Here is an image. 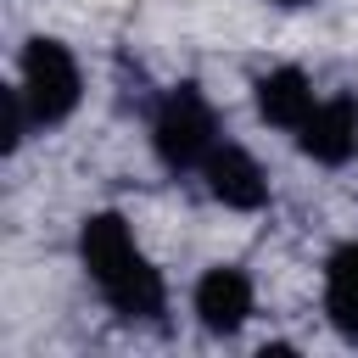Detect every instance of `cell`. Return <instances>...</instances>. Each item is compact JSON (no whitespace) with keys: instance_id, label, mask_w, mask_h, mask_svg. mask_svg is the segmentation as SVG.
<instances>
[{"instance_id":"obj_7","label":"cell","mask_w":358,"mask_h":358,"mask_svg":"<svg viewBox=\"0 0 358 358\" xmlns=\"http://www.w3.org/2000/svg\"><path fill=\"white\" fill-rule=\"evenodd\" d=\"M257 117L263 123H274V129H302L308 123V112L319 106V95H313V84H308V73L302 67H274V73H263L257 84Z\"/></svg>"},{"instance_id":"obj_1","label":"cell","mask_w":358,"mask_h":358,"mask_svg":"<svg viewBox=\"0 0 358 358\" xmlns=\"http://www.w3.org/2000/svg\"><path fill=\"white\" fill-rule=\"evenodd\" d=\"M78 263L95 280V291L106 296V308L129 324H157L168 313V285L157 274V263L140 252L134 229L117 213H90L78 224Z\"/></svg>"},{"instance_id":"obj_10","label":"cell","mask_w":358,"mask_h":358,"mask_svg":"<svg viewBox=\"0 0 358 358\" xmlns=\"http://www.w3.org/2000/svg\"><path fill=\"white\" fill-rule=\"evenodd\" d=\"M268 6H285V11H296V6H308V0H268Z\"/></svg>"},{"instance_id":"obj_2","label":"cell","mask_w":358,"mask_h":358,"mask_svg":"<svg viewBox=\"0 0 358 358\" xmlns=\"http://www.w3.org/2000/svg\"><path fill=\"white\" fill-rule=\"evenodd\" d=\"M17 90L28 101L34 129H62L84 101V73H78V62H73V50L62 39L34 34L22 45V56H17Z\"/></svg>"},{"instance_id":"obj_8","label":"cell","mask_w":358,"mask_h":358,"mask_svg":"<svg viewBox=\"0 0 358 358\" xmlns=\"http://www.w3.org/2000/svg\"><path fill=\"white\" fill-rule=\"evenodd\" d=\"M324 313L347 341H358V241H341L324 257Z\"/></svg>"},{"instance_id":"obj_6","label":"cell","mask_w":358,"mask_h":358,"mask_svg":"<svg viewBox=\"0 0 358 358\" xmlns=\"http://www.w3.org/2000/svg\"><path fill=\"white\" fill-rule=\"evenodd\" d=\"M296 145H302V157H313V162H324V168L352 162V151H358V101H352V95L319 101V106L308 112V123L296 129Z\"/></svg>"},{"instance_id":"obj_5","label":"cell","mask_w":358,"mask_h":358,"mask_svg":"<svg viewBox=\"0 0 358 358\" xmlns=\"http://www.w3.org/2000/svg\"><path fill=\"white\" fill-rule=\"evenodd\" d=\"M201 179H207V196L235 213L268 207V173L257 168V157L246 145H213V157L201 162Z\"/></svg>"},{"instance_id":"obj_3","label":"cell","mask_w":358,"mask_h":358,"mask_svg":"<svg viewBox=\"0 0 358 358\" xmlns=\"http://www.w3.org/2000/svg\"><path fill=\"white\" fill-rule=\"evenodd\" d=\"M218 145V117L207 106V95L196 84H173L157 106H151V151L168 173H190L213 157Z\"/></svg>"},{"instance_id":"obj_9","label":"cell","mask_w":358,"mask_h":358,"mask_svg":"<svg viewBox=\"0 0 358 358\" xmlns=\"http://www.w3.org/2000/svg\"><path fill=\"white\" fill-rule=\"evenodd\" d=\"M28 129H34V117H28L22 90H17V84H11V90H0V151H6V157H17V151H22V140H28Z\"/></svg>"},{"instance_id":"obj_4","label":"cell","mask_w":358,"mask_h":358,"mask_svg":"<svg viewBox=\"0 0 358 358\" xmlns=\"http://www.w3.org/2000/svg\"><path fill=\"white\" fill-rule=\"evenodd\" d=\"M190 308H196V319H201L207 336H235V330L252 319V280H246V268L213 263V268L196 280Z\"/></svg>"}]
</instances>
